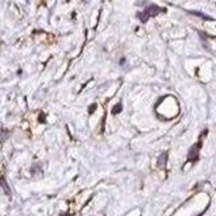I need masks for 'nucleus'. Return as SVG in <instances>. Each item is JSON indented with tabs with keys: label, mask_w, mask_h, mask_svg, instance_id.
Instances as JSON below:
<instances>
[{
	"label": "nucleus",
	"mask_w": 216,
	"mask_h": 216,
	"mask_svg": "<svg viewBox=\"0 0 216 216\" xmlns=\"http://www.w3.org/2000/svg\"><path fill=\"white\" fill-rule=\"evenodd\" d=\"M164 10L162 8H159V7H157V6H150V7H147L145 11H142L139 14V19L142 20V22H147V19L149 18H151V16H155V15H158L159 12H162Z\"/></svg>",
	"instance_id": "1"
},
{
	"label": "nucleus",
	"mask_w": 216,
	"mask_h": 216,
	"mask_svg": "<svg viewBox=\"0 0 216 216\" xmlns=\"http://www.w3.org/2000/svg\"><path fill=\"white\" fill-rule=\"evenodd\" d=\"M166 161H168V153H164L162 155H159V158H158V166L159 168H165Z\"/></svg>",
	"instance_id": "2"
},
{
	"label": "nucleus",
	"mask_w": 216,
	"mask_h": 216,
	"mask_svg": "<svg viewBox=\"0 0 216 216\" xmlns=\"http://www.w3.org/2000/svg\"><path fill=\"white\" fill-rule=\"evenodd\" d=\"M31 173H33V176H41L42 174V170H41L39 166L35 165V166H33V169H31Z\"/></svg>",
	"instance_id": "3"
},
{
	"label": "nucleus",
	"mask_w": 216,
	"mask_h": 216,
	"mask_svg": "<svg viewBox=\"0 0 216 216\" xmlns=\"http://www.w3.org/2000/svg\"><path fill=\"white\" fill-rule=\"evenodd\" d=\"M2 186H3V189H4V192L10 196V194H11V192H10L8 185H7V182H6V180H4V178H2Z\"/></svg>",
	"instance_id": "4"
},
{
	"label": "nucleus",
	"mask_w": 216,
	"mask_h": 216,
	"mask_svg": "<svg viewBox=\"0 0 216 216\" xmlns=\"http://www.w3.org/2000/svg\"><path fill=\"white\" fill-rule=\"evenodd\" d=\"M120 111H122V105H120V104H116L115 105V107L114 108H112V114H118V112H120Z\"/></svg>",
	"instance_id": "5"
},
{
	"label": "nucleus",
	"mask_w": 216,
	"mask_h": 216,
	"mask_svg": "<svg viewBox=\"0 0 216 216\" xmlns=\"http://www.w3.org/2000/svg\"><path fill=\"white\" fill-rule=\"evenodd\" d=\"M95 107H96V105H92V107L89 108V112H91V114H92V112H93V109H95Z\"/></svg>",
	"instance_id": "6"
}]
</instances>
